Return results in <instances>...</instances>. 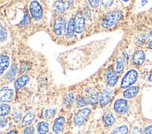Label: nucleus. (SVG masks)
I'll list each match as a JSON object with an SVG mask.
<instances>
[{
  "mask_svg": "<svg viewBox=\"0 0 152 134\" xmlns=\"http://www.w3.org/2000/svg\"><path fill=\"white\" fill-rule=\"evenodd\" d=\"M122 17V12L119 11H113L107 13L102 21V27L108 28L118 22Z\"/></svg>",
  "mask_w": 152,
  "mask_h": 134,
  "instance_id": "1",
  "label": "nucleus"
},
{
  "mask_svg": "<svg viewBox=\"0 0 152 134\" xmlns=\"http://www.w3.org/2000/svg\"><path fill=\"white\" fill-rule=\"evenodd\" d=\"M138 78V72L135 69L129 70L122 77L120 87L121 89H128L131 87L137 81Z\"/></svg>",
  "mask_w": 152,
  "mask_h": 134,
  "instance_id": "2",
  "label": "nucleus"
},
{
  "mask_svg": "<svg viewBox=\"0 0 152 134\" xmlns=\"http://www.w3.org/2000/svg\"><path fill=\"white\" fill-rule=\"evenodd\" d=\"M91 109L89 107H84L78 110L74 117V123L76 126L83 125L91 114Z\"/></svg>",
  "mask_w": 152,
  "mask_h": 134,
  "instance_id": "3",
  "label": "nucleus"
},
{
  "mask_svg": "<svg viewBox=\"0 0 152 134\" xmlns=\"http://www.w3.org/2000/svg\"><path fill=\"white\" fill-rule=\"evenodd\" d=\"M29 10L33 18L39 21L43 17V9L40 4L36 1H32L29 5Z\"/></svg>",
  "mask_w": 152,
  "mask_h": 134,
  "instance_id": "4",
  "label": "nucleus"
},
{
  "mask_svg": "<svg viewBox=\"0 0 152 134\" xmlns=\"http://www.w3.org/2000/svg\"><path fill=\"white\" fill-rule=\"evenodd\" d=\"M129 109L128 103L126 100L124 99H117L113 104V110L119 114L126 113Z\"/></svg>",
  "mask_w": 152,
  "mask_h": 134,
  "instance_id": "5",
  "label": "nucleus"
},
{
  "mask_svg": "<svg viewBox=\"0 0 152 134\" xmlns=\"http://www.w3.org/2000/svg\"><path fill=\"white\" fill-rule=\"evenodd\" d=\"M66 20L62 17H59L57 18L53 24V32L56 35H61L65 31L66 29Z\"/></svg>",
  "mask_w": 152,
  "mask_h": 134,
  "instance_id": "6",
  "label": "nucleus"
},
{
  "mask_svg": "<svg viewBox=\"0 0 152 134\" xmlns=\"http://www.w3.org/2000/svg\"><path fill=\"white\" fill-rule=\"evenodd\" d=\"M112 95V90L109 88L104 89L101 93L99 99V103L102 107H106L110 102Z\"/></svg>",
  "mask_w": 152,
  "mask_h": 134,
  "instance_id": "7",
  "label": "nucleus"
},
{
  "mask_svg": "<svg viewBox=\"0 0 152 134\" xmlns=\"http://www.w3.org/2000/svg\"><path fill=\"white\" fill-rule=\"evenodd\" d=\"M14 95V90L7 87L1 88L0 91V100L2 102H11Z\"/></svg>",
  "mask_w": 152,
  "mask_h": 134,
  "instance_id": "8",
  "label": "nucleus"
},
{
  "mask_svg": "<svg viewBox=\"0 0 152 134\" xmlns=\"http://www.w3.org/2000/svg\"><path fill=\"white\" fill-rule=\"evenodd\" d=\"M65 122V119L62 116H59L56 118L52 125V129L54 133L58 134L61 133L64 128V124Z\"/></svg>",
  "mask_w": 152,
  "mask_h": 134,
  "instance_id": "9",
  "label": "nucleus"
},
{
  "mask_svg": "<svg viewBox=\"0 0 152 134\" xmlns=\"http://www.w3.org/2000/svg\"><path fill=\"white\" fill-rule=\"evenodd\" d=\"M75 32L77 34H81L83 32L84 25H85V20L83 14L80 12L77 13L75 16Z\"/></svg>",
  "mask_w": 152,
  "mask_h": 134,
  "instance_id": "10",
  "label": "nucleus"
},
{
  "mask_svg": "<svg viewBox=\"0 0 152 134\" xmlns=\"http://www.w3.org/2000/svg\"><path fill=\"white\" fill-rule=\"evenodd\" d=\"M105 76L107 84L109 86L113 87L116 84L118 79V74L116 71L110 69L106 71Z\"/></svg>",
  "mask_w": 152,
  "mask_h": 134,
  "instance_id": "11",
  "label": "nucleus"
},
{
  "mask_svg": "<svg viewBox=\"0 0 152 134\" xmlns=\"http://www.w3.org/2000/svg\"><path fill=\"white\" fill-rule=\"evenodd\" d=\"M73 1H58L53 5V8L55 11L62 12L68 9L72 4Z\"/></svg>",
  "mask_w": 152,
  "mask_h": 134,
  "instance_id": "12",
  "label": "nucleus"
},
{
  "mask_svg": "<svg viewBox=\"0 0 152 134\" xmlns=\"http://www.w3.org/2000/svg\"><path fill=\"white\" fill-rule=\"evenodd\" d=\"M145 58V55L144 51L142 50H138L134 53L132 58V61L134 64L140 66L144 63Z\"/></svg>",
  "mask_w": 152,
  "mask_h": 134,
  "instance_id": "13",
  "label": "nucleus"
},
{
  "mask_svg": "<svg viewBox=\"0 0 152 134\" xmlns=\"http://www.w3.org/2000/svg\"><path fill=\"white\" fill-rule=\"evenodd\" d=\"M139 90L140 89L138 86H131L128 89H126L123 92V97L125 99H132L138 94Z\"/></svg>",
  "mask_w": 152,
  "mask_h": 134,
  "instance_id": "14",
  "label": "nucleus"
},
{
  "mask_svg": "<svg viewBox=\"0 0 152 134\" xmlns=\"http://www.w3.org/2000/svg\"><path fill=\"white\" fill-rule=\"evenodd\" d=\"M103 121L106 126H112L115 122V117L113 112L111 111H109L105 113L103 117Z\"/></svg>",
  "mask_w": 152,
  "mask_h": 134,
  "instance_id": "15",
  "label": "nucleus"
},
{
  "mask_svg": "<svg viewBox=\"0 0 152 134\" xmlns=\"http://www.w3.org/2000/svg\"><path fill=\"white\" fill-rule=\"evenodd\" d=\"M29 81V77L27 75H23L19 77L14 83V88L15 89H20L24 86Z\"/></svg>",
  "mask_w": 152,
  "mask_h": 134,
  "instance_id": "16",
  "label": "nucleus"
},
{
  "mask_svg": "<svg viewBox=\"0 0 152 134\" xmlns=\"http://www.w3.org/2000/svg\"><path fill=\"white\" fill-rule=\"evenodd\" d=\"M0 61V72L1 74L2 75L4 71L8 68L10 64V57L7 55L2 54L1 55Z\"/></svg>",
  "mask_w": 152,
  "mask_h": 134,
  "instance_id": "17",
  "label": "nucleus"
},
{
  "mask_svg": "<svg viewBox=\"0 0 152 134\" xmlns=\"http://www.w3.org/2000/svg\"><path fill=\"white\" fill-rule=\"evenodd\" d=\"M36 117L34 112L29 111L28 112L23 119V126H28L34 121Z\"/></svg>",
  "mask_w": 152,
  "mask_h": 134,
  "instance_id": "18",
  "label": "nucleus"
},
{
  "mask_svg": "<svg viewBox=\"0 0 152 134\" xmlns=\"http://www.w3.org/2000/svg\"><path fill=\"white\" fill-rule=\"evenodd\" d=\"M37 132L38 134H46L49 132V124L45 122L41 121L37 124Z\"/></svg>",
  "mask_w": 152,
  "mask_h": 134,
  "instance_id": "19",
  "label": "nucleus"
},
{
  "mask_svg": "<svg viewBox=\"0 0 152 134\" xmlns=\"http://www.w3.org/2000/svg\"><path fill=\"white\" fill-rule=\"evenodd\" d=\"M75 31V21L74 19L71 18L68 23L67 25V30H66V37L68 38H71Z\"/></svg>",
  "mask_w": 152,
  "mask_h": 134,
  "instance_id": "20",
  "label": "nucleus"
},
{
  "mask_svg": "<svg viewBox=\"0 0 152 134\" xmlns=\"http://www.w3.org/2000/svg\"><path fill=\"white\" fill-rule=\"evenodd\" d=\"M128 127L126 124H121L116 126L110 134H128Z\"/></svg>",
  "mask_w": 152,
  "mask_h": 134,
  "instance_id": "21",
  "label": "nucleus"
},
{
  "mask_svg": "<svg viewBox=\"0 0 152 134\" xmlns=\"http://www.w3.org/2000/svg\"><path fill=\"white\" fill-rule=\"evenodd\" d=\"M16 71H17V66L15 64H13L5 76V80L8 81H10L12 80L15 76Z\"/></svg>",
  "mask_w": 152,
  "mask_h": 134,
  "instance_id": "22",
  "label": "nucleus"
},
{
  "mask_svg": "<svg viewBox=\"0 0 152 134\" xmlns=\"http://www.w3.org/2000/svg\"><path fill=\"white\" fill-rule=\"evenodd\" d=\"M57 109L55 107H49L45 110L44 113V115L46 119H50L53 118L56 113Z\"/></svg>",
  "mask_w": 152,
  "mask_h": 134,
  "instance_id": "23",
  "label": "nucleus"
},
{
  "mask_svg": "<svg viewBox=\"0 0 152 134\" xmlns=\"http://www.w3.org/2000/svg\"><path fill=\"white\" fill-rule=\"evenodd\" d=\"M116 71L118 74H122L124 70V64L121 57H118L116 60Z\"/></svg>",
  "mask_w": 152,
  "mask_h": 134,
  "instance_id": "24",
  "label": "nucleus"
},
{
  "mask_svg": "<svg viewBox=\"0 0 152 134\" xmlns=\"http://www.w3.org/2000/svg\"><path fill=\"white\" fill-rule=\"evenodd\" d=\"M11 111L10 105L5 103H2L0 106V116L1 117H5L8 115Z\"/></svg>",
  "mask_w": 152,
  "mask_h": 134,
  "instance_id": "25",
  "label": "nucleus"
},
{
  "mask_svg": "<svg viewBox=\"0 0 152 134\" xmlns=\"http://www.w3.org/2000/svg\"><path fill=\"white\" fill-rule=\"evenodd\" d=\"M88 101L91 106H96L99 102V94L97 92H92L88 97Z\"/></svg>",
  "mask_w": 152,
  "mask_h": 134,
  "instance_id": "26",
  "label": "nucleus"
},
{
  "mask_svg": "<svg viewBox=\"0 0 152 134\" xmlns=\"http://www.w3.org/2000/svg\"><path fill=\"white\" fill-rule=\"evenodd\" d=\"M74 101V96L72 93H68L64 99V103L66 106H71Z\"/></svg>",
  "mask_w": 152,
  "mask_h": 134,
  "instance_id": "27",
  "label": "nucleus"
},
{
  "mask_svg": "<svg viewBox=\"0 0 152 134\" xmlns=\"http://www.w3.org/2000/svg\"><path fill=\"white\" fill-rule=\"evenodd\" d=\"M29 22H30V18H29V15L28 14L27 11H24V16L21 19V21H20V24L22 26V27H27L29 24Z\"/></svg>",
  "mask_w": 152,
  "mask_h": 134,
  "instance_id": "28",
  "label": "nucleus"
},
{
  "mask_svg": "<svg viewBox=\"0 0 152 134\" xmlns=\"http://www.w3.org/2000/svg\"><path fill=\"white\" fill-rule=\"evenodd\" d=\"M22 113L20 110H15L12 115V119L15 123H18L21 119Z\"/></svg>",
  "mask_w": 152,
  "mask_h": 134,
  "instance_id": "29",
  "label": "nucleus"
},
{
  "mask_svg": "<svg viewBox=\"0 0 152 134\" xmlns=\"http://www.w3.org/2000/svg\"><path fill=\"white\" fill-rule=\"evenodd\" d=\"M88 100L85 97H80L77 100V106L78 107H83L86 106L88 103Z\"/></svg>",
  "mask_w": 152,
  "mask_h": 134,
  "instance_id": "30",
  "label": "nucleus"
},
{
  "mask_svg": "<svg viewBox=\"0 0 152 134\" xmlns=\"http://www.w3.org/2000/svg\"><path fill=\"white\" fill-rule=\"evenodd\" d=\"M7 32L4 28L2 24H1V30H0V40L1 42H4L7 39Z\"/></svg>",
  "mask_w": 152,
  "mask_h": 134,
  "instance_id": "31",
  "label": "nucleus"
},
{
  "mask_svg": "<svg viewBox=\"0 0 152 134\" xmlns=\"http://www.w3.org/2000/svg\"><path fill=\"white\" fill-rule=\"evenodd\" d=\"M145 38H146L145 35H144V34L140 35L136 40V41H135L136 44L141 45V44H144L145 42Z\"/></svg>",
  "mask_w": 152,
  "mask_h": 134,
  "instance_id": "32",
  "label": "nucleus"
},
{
  "mask_svg": "<svg viewBox=\"0 0 152 134\" xmlns=\"http://www.w3.org/2000/svg\"><path fill=\"white\" fill-rule=\"evenodd\" d=\"M24 134H34V128L33 126H28L23 130Z\"/></svg>",
  "mask_w": 152,
  "mask_h": 134,
  "instance_id": "33",
  "label": "nucleus"
},
{
  "mask_svg": "<svg viewBox=\"0 0 152 134\" xmlns=\"http://www.w3.org/2000/svg\"><path fill=\"white\" fill-rule=\"evenodd\" d=\"M131 134H142L141 129L139 126H135L132 129Z\"/></svg>",
  "mask_w": 152,
  "mask_h": 134,
  "instance_id": "34",
  "label": "nucleus"
},
{
  "mask_svg": "<svg viewBox=\"0 0 152 134\" xmlns=\"http://www.w3.org/2000/svg\"><path fill=\"white\" fill-rule=\"evenodd\" d=\"M143 134H152V125H149L145 127Z\"/></svg>",
  "mask_w": 152,
  "mask_h": 134,
  "instance_id": "35",
  "label": "nucleus"
},
{
  "mask_svg": "<svg viewBox=\"0 0 152 134\" xmlns=\"http://www.w3.org/2000/svg\"><path fill=\"white\" fill-rule=\"evenodd\" d=\"M90 5L93 8H97L99 5V1H88Z\"/></svg>",
  "mask_w": 152,
  "mask_h": 134,
  "instance_id": "36",
  "label": "nucleus"
},
{
  "mask_svg": "<svg viewBox=\"0 0 152 134\" xmlns=\"http://www.w3.org/2000/svg\"><path fill=\"white\" fill-rule=\"evenodd\" d=\"M114 1H102V4L104 8H108L112 5Z\"/></svg>",
  "mask_w": 152,
  "mask_h": 134,
  "instance_id": "37",
  "label": "nucleus"
},
{
  "mask_svg": "<svg viewBox=\"0 0 152 134\" xmlns=\"http://www.w3.org/2000/svg\"><path fill=\"white\" fill-rule=\"evenodd\" d=\"M7 119L5 117H1L0 119V125H1V128H3L5 127L7 125Z\"/></svg>",
  "mask_w": 152,
  "mask_h": 134,
  "instance_id": "38",
  "label": "nucleus"
},
{
  "mask_svg": "<svg viewBox=\"0 0 152 134\" xmlns=\"http://www.w3.org/2000/svg\"><path fill=\"white\" fill-rule=\"evenodd\" d=\"M7 134H17V132L16 130L12 129V130H11L10 131H9Z\"/></svg>",
  "mask_w": 152,
  "mask_h": 134,
  "instance_id": "39",
  "label": "nucleus"
},
{
  "mask_svg": "<svg viewBox=\"0 0 152 134\" xmlns=\"http://www.w3.org/2000/svg\"><path fill=\"white\" fill-rule=\"evenodd\" d=\"M148 80L149 82L151 83H152V73L149 75L148 76Z\"/></svg>",
  "mask_w": 152,
  "mask_h": 134,
  "instance_id": "40",
  "label": "nucleus"
},
{
  "mask_svg": "<svg viewBox=\"0 0 152 134\" xmlns=\"http://www.w3.org/2000/svg\"><path fill=\"white\" fill-rule=\"evenodd\" d=\"M148 47H149V48H150L151 50H152V40L150 42V43H149V44H148Z\"/></svg>",
  "mask_w": 152,
  "mask_h": 134,
  "instance_id": "41",
  "label": "nucleus"
},
{
  "mask_svg": "<svg viewBox=\"0 0 152 134\" xmlns=\"http://www.w3.org/2000/svg\"><path fill=\"white\" fill-rule=\"evenodd\" d=\"M149 35H150V36L152 37V30H151V31L150 32V33H149Z\"/></svg>",
  "mask_w": 152,
  "mask_h": 134,
  "instance_id": "42",
  "label": "nucleus"
}]
</instances>
